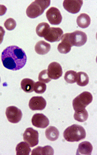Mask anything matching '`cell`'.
I'll return each mask as SVG.
<instances>
[{
	"mask_svg": "<svg viewBox=\"0 0 97 155\" xmlns=\"http://www.w3.org/2000/svg\"><path fill=\"white\" fill-rule=\"evenodd\" d=\"M1 61L5 68L10 70H19L24 67L27 61L26 54L22 48L15 45L7 47L3 51Z\"/></svg>",
	"mask_w": 97,
	"mask_h": 155,
	"instance_id": "6da1fadb",
	"label": "cell"
},
{
	"mask_svg": "<svg viewBox=\"0 0 97 155\" xmlns=\"http://www.w3.org/2000/svg\"><path fill=\"white\" fill-rule=\"evenodd\" d=\"M86 135V134L84 128L82 126L77 124L68 127L63 133L65 140L69 142H79L85 139Z\"/></svg>",
	"mask_w": 97,
	"mask_h": 155,
	"instance_id": "7a4b0ae2",
	"label": "cell"
},
{
	"mask_svg": "<svg viewBox=\"0 0 97 155\" xmlns=\"http://www.w3.org/2000/svg\"><path fill=\"white\" fill-rule=\"evenodd\" d=\"M51 1L50 0H36L29 5L27 8L26 14L28 17L35 18L43 14L45 10L49 7Z\"/></svg>",
	"mask_w": 97,
	"mask_h": 155,
	"instance_id": "3957f363",
	"label": "cell"
},
{
	"mask_svg": "<svg viewBox=\"0 0 97 155\" xmlns=\"http://www.w3.org/2000/svg\"><path fill=\"white\" fill-rule=\"evenodd\" d=\"M92 100L93 97L91 93L86 91L82 92L73 100V108L75 110L85 108L92 102Z\"/></svg>",
	"mask_w": 97,
	"mask_h": 155,
	"instance_id": "277c9868",
	"label": "cell"
},
{
	"mask_svg": "<svg viewBox=\"0 0 97 155\" xmlns=\"http://www.w3.org/2000/svg\"><path fill=\"white\" fill-rule=\"evenodd\" d=\"M69 39L72 46L80 47L86 43L87 37L85 32L76 30L72 33H69Z\"/></svg>",
	"mask_w": 97,
	"mask_h": 155,
	"instance_id": "5b68a950",
	"label": "cell"
},
{
	"mask_svg": "<svg viewBox=\"0 0 97 155\" xmlns=\"http://www.w3.org/2000/svg\"><path fill=\"white\" fill-rule=\"evenodd\" d=\"M23 140L30 147H34L38 145L39 142V134L37 131L32 128H28L24 131Z\"/></svg>",
	"mask_w": 97,
	"mask_h": 155,
	"instance_id": "8992f818",
	"label": "cell"
},
{
	"mask_svg": "<svg viewBox=\"0 0 97 155\" xmlns=\"http://www.w3.org/2000/svg\"><path fill=\"white\" fill-rule=\"evenodd\" d=\"M5 115L8 120L12 124H17L22 119V111L16 107H7L5 111Z\"/></svg>",
	"mask_w": 97,
	"mask_h": 155,
	"instance_id": "52a82bcc",
	"label": "cell"
},
{
	"mask_svg": "<svg viewBox=\"0 0 97 155\" xmlns=\"http://www.w3.org/2000/svg\"><path fill=\"white\" fill-rule=\"evenodd\" d=\"M46 16L49 23L52 25H59L62 21V16L58 8L51 7L48 10Z\"/></svg>",
	"mask_w": 97,
	"mask_h": 155,
	"instance_id": "ba28073f",
	"label": "cell"
},
{
	"mask_svg": "<svg viewBox=\"0 0 97 155\" xmlns=\"http://www.w3.org/2000/svg\"><path fill=\"white\" fill-rule=\"evenodd\" d=\"M82 3V0H65L63 2V7L68 12L77 14L79 12Z\"/></svg>",
	"mask_w": 97,
	"mask_h": 155,
	"instance_id": "9c48e42d",
	"label": "cell"
},
{
	"mask_svg": "<svg viewBox=\"0 0 97 155\" xmlns=\"http://www.w3.org/2000/svg\"><path fill=\"white\" fill-rule=\"evenodd\" d=\"M63 31L60 28H50L46 35L44 37V39L50 43L61 41L63 36Z\"/></svg>",
	"mask_w": 97,
	"mask_h": 155,
	"instance_id": "30bf717a",
	"label": "cell"
},
{
	"mask_svg": "<svg viewBox=\"0 0 97 155\" xmlns=\"http://www.w3.org/2000/svg\"><path fill=\"white\" fill-rule=\"evenodd\" d=\"M47 71L48 77L51 79H58L63 75L62 68L61 65L57 62L50 63L48 65Z\"/></svg>",
	"mask_w": 97,
	"mask_h": 155,
	"instance_id": "8fae6325",
	"label": "cell"
},
{
	"mask_svg": "<svg viewBox=\"0 0 97 155\" xmlns=\"http://www.w3.org/2000/svg\"><path fill=\"white\" fill-rule=\"evenodd\" d=\"M32 124L39 128L44 129L49 125L48 118L44 114L37 113L33 115L32 119Z\"/></svg>",
	"mask_w": 97,
	"mask_h": 155,
	"instance_id": "7c38bea8",
	"label": "cell"
},
{
	"mask_svg": "<svg viewBox=\"0 0 97 155\" xmlns=\"http://www.w3.org/2000/svg\"><path fill=\"white\" fill-rule=\"evenodd\" d=\"M46 106V100L42 97H32L29 101V108L32 110H43Z\"/></svg>",
	"mask_w": 97,
	"mask_h": 155,
	"instance_id": "4fadbf2b",
	"label": "cell"
},
{
	"mask_svg": "<svg viewBox=\"0 0 97 155\" xmlns=\"http://www.w3.org/2000/svg\"><path fill=\"white\" fill-rule=\"evenodd\" d=\"M61 43L58 44L57 49L61 53L66 54L70 52L72 45L71 44L69 39V33L63 35L61 38Z\"/></svg>",
	"mask_w": 97,
	"mask_h": 155,
	"instance_id": "5bb4252c",
	"label": "cell"
},
{
	"mask_svg": "<svg viewBox=\"0 0 97 155\" xmlns=\"http://www.w3.org/2000/svg\"><path fill=\"white\" fill-rule=\"evenodd\" d=\"M93 150L92 145L88 141H84L78 145L77 155H91Z\"/></svg>",
	"mask_w": 97,
	"mask_h": 155,
	"instance_id": "9a60e30c",
	"label": "cell"
},
{
	"mask_svg": "<svg viewBox=\"0 0 97 155\" xmlns=\"http://www.w3.org/2000/svg\"><path fill=\"white\" fill-rule=\"evenodd\" d=\"M50 44L43 41H41L37 42L35 47L36 52L40 55L46 54L50 51Z\"/></svg>",
	"mask_w": 97,
	"mask_h": 155,
	"instance_id": "2e32d148",
	"label": "cell"
},
{
	"mask_svg": "<svg viewBox=\"0 0 97 155\" xmlns=\"http://www.w3.org/2000/svg\"><path fill=\"white\" fill-rule=\"evenodd\" d=\"M54 154L53 148L50 145H46L44 147H38L32 151V155H50Z\"/></svg>",
	"mask_w": 97,
	"mask_h": 155,
	"instance_id": "e0dca14e",
	"label": "cell"
},
{
	"mask_svg": "<svg viewBox=\"0 0 97 155\" xmlns=\"http://www.w3.org/2000/svg\"><path fill=\"white\" fill-rule=\"evenodd\" d=\"M77 23L78 26L85 29L90 25L91 23V18L90 16L86 14H81L78 16L77 18Z\"/></svg>",
	"mask_w": 97,
	"mask_h": 155,
	"instance_id": "ac0fdd59",
	"label": "cell"
},
{
	"mask_svg": "<svg viewBox=\"0 0 97 155\" xmlns=\"http://www.w3.org/2000/svg\"><path fill=\"white\" fill-rule=\"evenodd\" d=\"M31 151L30 146L25 142H20L16 147L17 155H29Z\"/></svg>",
	"mask_w": 97,
	"mask_h": 155,
	"instance_id": "d6986e66",
	"label": "cell"
},
{
	"mask_svg": "<svg viewBox=\"0 0 97 155\" xmlns=\"http://www.w3.org/2000/svg\"><path fill=\"white\" fill-rule=\"evenodd\" d=\"M46 138L50 141H55L58 139L59 136V132L57 128L53 126H50L45 130Z\"/></svg>",
	"mask_w": 97,
	"mask_h": 155,
	"instance_id": "ffe728a7",
	"label": "cell"
},
{
	"mask_svg": "<svg viewBox=\"0 0 97 155\" xmlns=\"http://www.w3.org/2000/svg\"><path fill=\"white\" fill-rule=\"evenodd\" d=\"M35 82L34 80L29 79L25 78L23 79L21 82V86L23 91L24 92L30 93L34 91Z\"/></svg>",
	"mask_w": 97,
	"mask_h": 155,
	"instance_id": "44dd1931",
	"label": "cell"
},
{
	"mask_svg": "<svg viewBox=\"0 0 97 155\" xmlns=\"http://www.w3.org/2000/svg\"><path fill=\"white\" fill-rule=\"evenodd\" d=\"M89 114L85 108L76 110L74 114V119L79 122H84L87 120Z\"/></svg>",
	"mask_w": 97,
	"mask_h": 155,
	"instance_id": "7402d4cb",
	"label": "cell"
},
{
	"mask_svg": "<svg viewBox=\"0 0 97 155\" xmlns=\"http://www.w3.org/2000/svg\"><path fill=\"white\" fill-rule=\"evenodd\" d=\"M77 84L79 86H85L89 82V78L86 73L79 72L77 73Z\"/></svg>",
	"mask_w": 97,
	"mask_h": 155,
	"instance_id": "603a6c76",
	"label": "cell"
},
{
	"mask_svg": "<svg viewBox=\"0 0 97 155\" xmlns=\"http://www.w3.org/2000/svg\"><path fill=\"white\" fill-rule=\"evenodd\" d=\"M50 28V25L47 23L43 22L39 23L36 29L37 35L40 37H44L46 35Z\"/></svg>",
	"mask_w": 97,
	"mask_h": 155,
	"instance_id": "cb8c5ba5",
	"label": "cell"
},
{
	"mask_svg": "<svg viewBox=\"0 0 97 155\" xmlns=\"http://www.w3.org/2000/svg\"><path fill=\"white\" fill-rule=\"evenodd\" d=\"M77 73L74 71H68L65 74L64 79L69 84H74L77 81Z\"/></svg>",
	"mask_w": 97,
	"mask_h": 155,
	"instance_id": "d4e9b609",
	"label": "cell"
},
{
	"mask_svg": "<svg viewBox=\"0 0 97 155\" xmlns=\"http://www.w3.org/2000/svg\"><path fill=\"white\" fill-rule=\"evenodd\" d=\"M46 89V85L45 83L37 81L35 83L34 85V91L37 94H43L45 92Z\"/></svg>",
	"mask_w": 97,
	"mask_h": 155,
	"instance_id": "484cf974",
	"label": "cell"
},
{
	"mask_svg": "<svg viewBox=\"0 0 97 155\" xmlns=\"http://www.w3.org/2000/svg\"><path fill=\"white\" fill-rule=\"evenodd\" d=\"M38 80L41 82H44V83H48L51 81V78L48 77V71L44 70L42 71L41 72L39 73Z\"/></svg>",
	"mask_w": 97,
	"mask_h": 155,
	"instance_id": "4316f807",
	"label": "cell"
},
{
	"mask_svg": "<svg viewBox=\"0 0 97 155\" xmlns=\"http://www.w3.org/2000/svg\"><path fill=\"white\" fill-rule=\"evenodd\" d=\"M4 25L6 29L9 31H12L13 30L16 26V22L13 18H9L5 21Z\"/></svg>",
	"mask_w": 97,
	"mask_h": 155,
	"instance_id": "83f0119b",
	"label": "cell"
},
{
	"mask_svg": "<svg viewBox=\"0 0 97 155\" xmlns=\"http://www.w3.org/2000/svg\"><path fill=\"white\" fill-rule=\"evenodd\" d=\"M7 8L4 5H0V16H3L6 13Z\"/></svg>",
	"mask_w": 97,
	"mask_h": 155,
	"instance_id": "f1b7e54d",
	"label": "cell"
},
{
	"mask_svg": "<svg viewBox=\"0 0 97 155\" xmlns=\"http://www.w3.org/2000/svg\"><path fill=\"white\" fill-rule=\"evenodd\" d=\"M5 31L3 28L0 26V44L2 43L3 37L5 36Z\"/></svg>",
	"mask_w": 97,
	"mask_h": 155,
	"instance_id": "f546056e",
	"label": "cell"
},
{
	"mask_svg": "<svg viewBox=\"0 0 97 155\" xmlns=\"http://www.w3.org/2000/svg\"><path fill=\"white\" fill-rule=\"evenodd\" d=\"M0 82H1V78H0Z\"/></svg>",
	"mask_w": 97,
	"mask_h": 155,
	"instance_id": "4dcf8cb0",
	"label": "cell"
}]
</instances>
